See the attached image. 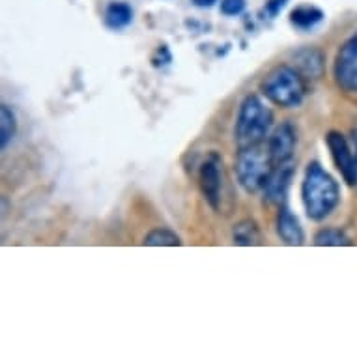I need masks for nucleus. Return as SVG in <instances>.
<instances>
[{
	"label": "nucleus",
	"mask_w": 357,
	"mask_h": 357,
	"mask_svg": "<svg viewBox=\"0 0 357 357\" xmlns=\"http://www.w3.org/2000/svg\"><path fill=\"white\" fill-rule=\"evenodd\" d=\"M351 146H354V159H356V176H357V129L351 131ZM357 188V182H356Z\"/></svg>",
	"instance_id": "obj_19"
},
{
	"label": "nucleus",
	"mask_w": 357,
	"mask_h": 357,
	"mask_svg": "<svg viewBox=\"0 0 357 357\" xmlns=\"http://www.w3.org/2000/svg\"><path fill=\"white\" fill-rule=\"evenodd\" d=\"M142 243L148 247H178L182 245V240L169 229H153L144 236Z\"/></svg>",
	"instance_id": "obj_16"
},
{
	"label": "nucleus",
	"mask_w": 357,
	"mask_h": 357,
	"mask_svg": "<svg viewBox=\"0 0 357 357\" xmlns=\"http://www.w3.org/2000/svg\"><path fill=\"white\" fill-rule=\"evenodd\" d=\"M326 144H328L329 155L333 159L335 167L340 172V176L344 178V182L356 188V159H354L351 142L340 131H329L328 135H326Z\"/></svg>",
	"instance_id": "obj_7"
},
{
	"label": "nucleus",
	"mask_w": 357,
	"mask_h": 357,
	"mask_svg": "<svg viewBox=\"0 0 357 357\" xmlns=\"http://www.w3.org/2000/svg\"><path fill=\"white\" fill-rule=\"evenodd\" d=\"M322 19V10H318V8L314 6H298L296 10H292V13H290V21H292V24L301 30L314 29Z\"/></svg>",
	"instance_id": "obj_13"
},
{
	"label": "nucleus",
	"mask_w": 357,
	"mask_h": 357,
	"mask_svg": "<svg viewBox=\"0 0 357 357\" xmlns=\"http://www.w3.org/2000/svg\"><path fill=\"white\" fill-rule=\"evenodd\" d=\"M245 10V0H221V12L225 15H240Z\"/></svg>",
	"instance_id": "obj_18"
},
{
	"label": "nucleus",
	"mask_w": 357,
	"mask_h": 357,
	"mask_svg": "<svg viewBox=\"0 0 357 357\" xmlns=\"http://www.w3.org/2000/svg\"><path fill=\"white\" fill-rule=\"evenodd\" d=\"M301 200L310 221H324L340 202V188L322 165L312 161L305 169L301 182Z\"/></svg>",
	"instance_id": "obj_1"
},
{
	"label": "nucleus",
	"mask_w": 357,
	"mask_h": 357,
	"mask_svg": "<svg viewBox=\"0 0 357 357\" xmlns=\"http://www.w3.org/2000/svg\"><path fill=\"white\" fill-rule=\"evenodd\" d=\"M296 144H298V135H296V129H294L292 123L282 122L281 126H277L275 131L271 133L270 141H268V146H266L273 167L292 163Z\"/></svg>",
	"instance_id": "obj_8"
},
{
	"label": "nucleus",
	"mask_w": 357,
	"mask_h": 357,
	"mask_svg": "<svg viewBox=\"0 0 357 357\" xmlns=\"http://www.w3.org/2000/svg\"><path fill=\"white\" fill-rule=\"evenodd\" d=\"M273 126V112L258 96H245L236 118V144L238 150L264 144Z\"/></svg>",
	"instance_id": "obj_2"
},
{
	"label": "nucleus",
	"mask_w": 357,
	"mask_h": 357,
	"mask_svg": "<svg viewBox=\"0 0 357 357\" xmlns=\"http://www.w3.org/2000/svg\"><path fill=\"white\" fill-rule=\"evenodd\" d=\"M292 178L294 163L275 167L273 172H271L270 180L266 183V188H264L266 200H268L270 204H284V202H287L288 189H290V183H292Z\"/></svg>",
	"instance_id": "obj_9"
},
{
	"label": "nucleus",
	"mask_w": 357,
	"mask_h": 357,
	"mask_svg": "<svg viewBox=\"0 0 357 357\" xmlns=\"http://www.w3.org/2000/svg\"><path fill=\"white\" fill-rule=\"evenodd\" d=\"M314 245L318 247H340V245H350L348 236L340 229H322L318 230L314 236Z\"/></svg>",
	"instance_id": "obj_17"
},
{
	"label": "nucleus",
	"mask_w": 357,
	"mask_h": 357,
	"mask_svg": "<svg viewBox=\"0 0 357 357\" xmlns=\"http://www.w3.org/2000/svg\"><path fill=\"white\" fill-rule=\"evenodd\" d=\"M17 135V118L8 105L0 107V146L6 150L8 144Z\"/></svg>",
	"instance_id": "obj_14"
},
{
	"label": "nucleus",
	"mask_w": 357,
	"mask_h": 357,
	"mask_svg": "<svg viewBox=\"0 0 357 357\" xmlns=\"http://www.w3.org/2000/svg\"><path fill=\"white\" fill-rule=\"evenodd\" d=\"M298 66L305 75L320 77L324 70V56L317 49H307L298 54Z\"/></svg>",
	"instance_id": "obj_15"
},
{
	"label": "nucleus",
	"mask_w": 357,
	"mask_h": 357,
	"mask_svg": "<svg viewBox=\"0 0 357 357\" xmlns=\"http://www.w3.org/2000/svg\"><path fill=\"white\" fill-rule=\"evenodd\" d=\"M193 2L195 6H199V8H210L215 4L217 0H191Z\"/></svg>",
	"instance_id": "obj_20"
},
{
	"label": "nucleus",
	"mask_w": 357,
	"mask_h": 357,
	"mask_svg": "<svg viewBox=\"0 0 357 357\" xmlns=\"http://www.w3.org/2000/svg\"><path fill=\"white\" fill-rule=\"evenodd\" d=\"M273 169L275 167L271 163L268 148H264V144L241 148L240 152H238L236 176H238V183L245 189L247 193L264 191Z\"/></svg>",
	"instance_id": "obj_4"
},
{
	"label": "nucleus",
	"mask_w": 357,
	"mask_h": 357,
	"mask_svg": "<svg viewBox=\"0 0 357 357\" xmlns=\"http://www.w3.org/2000/svg\"><path fill=\"white\" fill-rule=\"evenodd\" d=\"M260 90L266 100L284 109L299 107L305 98L303 77L290 66H277L275 70H271L260 84Z\"/></svg>",
	"instance_id": "obj_3"
},
{
	"label": "nucleus",
	"mask_w": 357,
	"mask_h": 357,
	"mask_svg": "<svg viewBox=\"0 0 357 357\" xmlns=\"http://www.w3.org/2000/svg\"><path fill=\"white\" fill-rule=\"evenodd\" d=\"M105 26L111 30L126 29L133 21V10L126 2H112L105 10Z\"/></svg>",
	"instance_id": "obj_11"
},
{
	"label": "nucleus",
	"mask_w": 357,
	"mask_h": 357,
	"mask_svg": "<svg viewBox=\"0 0 357 357\" xmlns=\"http://www.w3.org/2000/svg\"><path fill=\"white\" fill-rule=\"evenodd\" d=\"M199 188L211 210H221L222 163L217 153H210L199 169Z\"/></svg>",
	"instance_id": "obj_6"
},
{
	"label": "nucleus",
	"mask_w": 357,
	"mask_h": 357,
	"mask_svg": "<svg viewBox=\"0 0 357 357\" xmlns=\"http://www.w3.org/2000/svg\"><path fill=\"white\" fill-rule=\"evenodd\" d=\"M333 79L346 94H357V32L335 54Z\"/></svg>",
	"instance_id": "obj_5"
},
{
	"label": "nucleus",
	"mask_w": 357,
	"mask_h": 357,
	"mask_svg": "<svg viewBox=\"0 0 357 357\" xmlns=\"http://www.w3.org/2000/svg\"><path fill=\"white\" fill-rule=\"evenodd\" d=\"M232 240H234L236 245H262L260 229H258L257 222L251 221V219H245V221H240L238 225H234V229H232Z\"/></svg>",
	"instance_id": "obj_12"
},
{
	"label": "nucleus",
	"mask_w": 357,
	"mask_h": 357,
	"mask_svg": "<svg viewBox=\"0 0 357 357\" xmlns=\"http://www.w3.org/2000/svg\"><path fill=\"white\" fill-rule=\"evenodd\" d=\"M277 234L281 236V240L287 245H303L305 241V232L301 222L296 215H294L290 208L287 204H282L277 213Z\"/></svg>",
	"instance_id": "obj_10"
}]
</instances>
